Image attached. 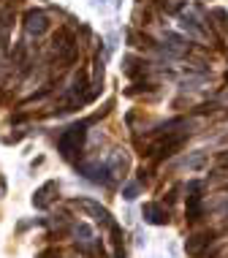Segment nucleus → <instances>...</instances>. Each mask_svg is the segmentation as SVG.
Wrapping results in <instances>:
<instances>
[{"mask_svg":"<svg viewBox=\"0 0 228 258\" xmlns=\"http://www.w3.org/2000/svg\"><path fill=\"white\" fill-rule=\"evenodd\" d=\"M209 242H212V234L206 231V234H193L188 242H185V250H188V255L193 258H201L204 255V247H209Z\"/></svg>","mask_w":228,"mask_h":258,"instance_id":"9","label":"nucleus"},{"mask_svg":"<svg viewBox=\"0 0 228 258\" xmlns=\"http://www.w3.org/2000/svg\"><path fill=\"white\" fill-rule=\"evenodd\" d=\"M185 142H188V131H182V134H177V136H169V139H163V142L158 144L155 150H152V152H155V160L161 163V160L171 158V155H174V152H177L179 147H182Z\"/></svg>","mask_w":228,"mask_h":258,"instance_id":"5","label":"nucleus"},{"mask_svg":"<svg viewBox=\"0 0 228 258\" xmlns=\"http://www.w3.org/2000/svg\"><path fill=\"white\" fill-rule=\"evenodd\" d=\"M76 169H79L82 177H87L95 185H106V187L114 185V174L106 163H76Z\"/></svg>","mask_w":228,"mask_h":258,"instance_id":"2","label":"nucleus"},{"mask_svg":"<svg viewBox=\"0 0 228 258\" xmlns=\"http://www.w3.org/2000/svg\"><path fill=\"white\" fill-rule=\"evenodd\" d=\"M90 122H93V120L73 122V125H68L63 134H60V139H57V150H60V155H63V158L73 160L76 152H82V147H85V139H87Z\"/></svg>","mask_w":228,"mask_h":258,"instance_id":"1","label":"nucleus"},{"mask_svg":"<svg viewBox=\"0 0 228 258\" xmlns=\"http://www.w3.org/2000/svg\"><path fill=\"white\" fill-rule=\"evenodd\" d=\"M106 166L112 169L114 177H120L122 171H128V155H125V152H120V150H117V152H112V155H109Z\"/></svg>","mask_w":228,"mask_h":258,"instance_id":"10","label":"nucleus"},{"mask_svg":"<svg viewBox=\"0 0 228 258\" xmlns=\"http://www.w3.org/2000/svg\"><path fill=\"white\" fill-rule=\"evenodd\" d=\"M188 187H190V196H188V207H185V220L196 223V220H201V215H204V199H201V193H198L201 182L193 179Z\"/></svg>","mask_w":228,"mask_h":258,"instance_id":"3","label":"nucleus"},{"mask_svg":"<svg viewBox=\"0 0 228 258\" xmlns=\"http://www.w3.org/2000/svg\"><path fill=\"white\" fill-rule=\"evenodd\" d=\"M76 204H82V207H85L87 212H90V215H93L95 220L101 223V226H106V228H112V226H114V218H112V212H109L106 207H101L98 201H90V199H82V201H76Z\"/></svg>","mask_w":228,"mask_h":258,"instance_id":"7","label":"nucleus"},{"mask_svg":"<svg viewBox=\"0 0 228 258\" xmlns=\"http://www.w3.org/2000/svg\"><path fill=\"white\" fill-rule=\"evenodd\" d=\"M49 30V17H46L41 9H33L25 14V33L27 36H44V33Z\"/></svg>","mask_w":228,"mask_h":258,"instance_id":"4","label":"nucleus"},{"mask_svg":"<svg viewBox=\"0 0 228 258\" xmlns=\"http://www.w3.org/2000/svg\"><path fill=\"white\" fill-rule=\"evenodd\" d=\"M136 196H139V182H130L122 187V199H128V201H133Z\"/></svg>","mask_w":228,"mask_h":258,"instance_id":"11","label":"nucleus"},{"mask_svg":"<svg viewBox=\"0 0 228 258\" xmlns=\"http://www.w3.org/2000/svg\"><path fill=\"white\" fill-rule=\"evenodd\" d=\"M52 193H57V179L44 182L36 193H33V207H36V209H46V207L52 204V199H54Z\"/></svg>","mask_w":228,"mask_h":258,"instance_id":"8","label":"nucleus"},{"mask_svg":"<svg viewBox=\"0 0 228 258\" xmlns=\"http://www.w3.org/2000/svg\"><path fill=\"white\" fill-rule=\"evenodd\" d=\"M141 218L147 223H152V226H166L169 223V209L163 204H158V201H147L141 207Z\"/></svg>","mask_w":228,"mask_h":258,"instance_id":"6","label":"nucleus"}]
</instances>
